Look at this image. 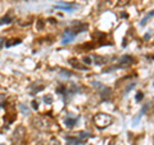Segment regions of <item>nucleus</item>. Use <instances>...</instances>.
Masks as SVG:
<instances>
[{
  "mask_svg": "<svg viewBox=\"0 0 154 145\" xmlns=\"http://www.w3.org/2000/svg\"><path fill=\"white\" fill-rule=\"evenodd\" d=\"M94 123L98 128H105L113 123V117L107 113H98L94 117Z\"/></svg>",
  "mask_w": 154,
  "mask_h": 145,
  "instance_id": "nucleus-1",
  "label": "nucleus"
},
{
  "mask_svg": "<svg viewBox=\"0 0 154 145\" xmlns=\"http://www.w3.org/2000/svg\"><path fill=\"white\" fill-rule=\"evenodd\" d=\"M32 125H33V127H36L37 130H41V131H46V130H49V127H50V123L41 117H33Z\"/></svg>",
  "mask_w": 154,
  "mask_h": 145,
  "instance_id": "nucleus-2",
  "label": "nucleus"
},
{
  "mask_svg": "<svg viewBox=\"0 0 154 145\" xmlns=\"http://www.w3.org/2000/svg\"><path fill=\"white\" fill-rule=\"evenodd\" d=\"M25 134H26V130L23 126H18L14 131V135H13V141L14 143H19L22 141V139L25 137Z\"/></svg>",
  "mask_w": 154,
  "mask_h": 145,
  "instance_id": "nucleus-3",
  "label": "nucleus"
},
{
  "mask_svg": "<svg viewBox=\"0 0 154 145\" xmlns=\"http://www.w3.org/2000/svg\"><path fill=\"white\" fill-rule=\"evenodd\" d=\"M132 58L131 57H128V55H125L122 57V59L119 60V67H128V66H131L132 64Z\"/></svg>",
  "mask_w": 154,
  "mask_h": 145,
  "instance_id": "nucleus-4",
  "label": "nucleus"
},
{
  "mask_svg": "<svg viewBox=\"0 0 154 145\" xmlns=\"http://www.w3.org/2000/svg\"><path fill=\"white\" fill-rule=\"evenodd\" d=\"M16 118H17V113H14V112H9V113H7L5 116H4V119H5V122H8V123L14 122Z\"/></svg>",
  "mask_w": 154,
  "mask_h": 145,
  "instance_id": "nucleus-5",
  "label": "nucleus"
},
{
  "mask_svg": "<svg viewBox=\"0 0 154 145\" xmlns=\"http://www.w3.org/2000/svg\"><path fill=\"white\" fill-rule=\"evenodd\" d=\"M69 63H71V66H73L75 68H77V69H86V67L81 64L80 62L76 59V58H72V59H69Z\"/></svg>",
  "mask_w": 154,
  "mask_h": 145,
  "instance_id": "nucleus-6",
  "label": "nucleus"
},
{
  "mask_svg": "<svg viewBox=\"0 0 154 145\" xmlns=\"http://www.w3.org/2000/svg\"><path fill=\"white\" fill-rule=\"evenodd\" d=\"M57 7H58V8H62V9H63V11H66V12H73V9H75V7L68 5V4H66V3H58Z\"/></svg>",
  "mask_w": 154,
  "mask_h": 145,
  "instance_id": "nucleus-7",
  "label": "nucleus"
},
{
  "mask_svg": "<svg viewBox=\"0 0 154 145\" xmlns=\"http://www.w3.org/2000/svg\"><path fill=\"white\" fill-rule=\"evenodd\" d=\"M76 122H77V119H76L75 117H71V116H68V118L66 119V126L69 127V128H72V127L75 126Z\"/></svg>",
  "mask_w": 154,
  "mask_h": 145,
  "instance_id": "nucleus-8",
  "label": "nucleus"
},
{
  "mask_svg": "<svg viewBox=\"0 0 154 145\" xmlns=\"http://www.w3.org/2000/svg\"><path fill=\"white\" fill-rule=\"evenodd\" d=\"M153 16H154V11H152L150 13H148L146 16L143 18V21L140 22V26H145L146 23H148V21H149V18H150V17H153Z\"/></svg>",
  "mask_w": 154,
  "mask_h": 145,
  "instance_id": "nucleus-9",
  "label": "nucleus"
},
{
  "mask_svg": "<svg viewBox=\"0 0 154 145\" xmlns=\"http://www.w3.org/2000/svg\"><path fill=\"white\" fill-rule=\"evenodd\" d=\"M19 42H21V40L19 39H12V40H9L8 42H5V46H13V45H18Z\"/></svg>",
  "mask_w": 154,
  "mask_h": 145,
  "instance_id": "nucleus-10",
  "label": "nucleus"
},
{
  "mask_svg": "<svg viewBox=\"0 0 154 145\" xmlns=\"http://www.w3.org/2000/svg\"><path fill=\"white\" fill-rule=\"evenodd\" d=\"M73 37H75V36H72V35H67V33H66V36L63 37V40H62V42H63V44H68V42H71L72 40H73Z\"/></svg>",
  "mask_w": 154,
  "mask_h": 145,
  "instance_id": "nucleus-11",
  "label": "nucleus"
},
{
  "mask_svg": "<svg viewBox=\"0 0 154 145\" xmlns=\"http://www.w3.org/2000/svg\"><path fill=\"white\" fill-rule=\"evenodd\" d=\"M11 22H12V18L9 16L3 17L2 19H0V25H4V23H7V25H8V23H11Z\"/></svg>",
  "mask_w": 154,
  "mask_h": 145,
  "instance_id": "nucleus-12",
  "label": "nucleus"
},
{
  "mask_svg": "<svg viewBox=\"0 0 154 145\" xmlns=\"http://www.w3.org/2000/svg\"><path fill=\"white\" fill-rule=\"evenodd\" d=\"M128 3H130V0H118L117 7H119V8H123V7H126Z\"/></svg>",
  "mask_w": 154,
  "mask_h": 145,
  "instance_id": "nucleus-13",
  "label": "nucleus"
},
{
  "mask_svg": "<svg viewBox=\"0 0 154 145\" xmlns=\"http://www.w3.org/2000/svg\"><path fill=\"white\" fill-rule=\"evenodd\" d=\"M77 137H79L80 140H85L86 137H88V134H86V132H82V131H81V132H77L76 139H77Z\"/></svg>",
  "mask_w": 154,
  "mask_h": 145,
  "instance_id": "nucleus-14",
  "label": "nucleus"
},
{
  "mask_svg": "<svg viewBox=\"0 0 154 145\" xmlns=\"http://www.w3.org/2000/svg\"><path fill=\"white\" fill-rule=\"evenodd\" d=\"M18 108H19V110H21V112H22L23 114H28V108H27V107H25L23 104H19V105H18Z\"/></svg>",
  "mask_w": 154,
  "mask_h": 145,
  "instance_id": "nucleus-15",
  "label": "nucleus"
},
{
  "mask_svg": "<svg viewBox=\"0 0 154 145\" xmlns=\"http://www.w3.org/2000/svg\"><path fill=\"white\" fill-rule=\"evenodd\" d=\"M48 145H60V141H59L58 139H55V137H51Z\"/></svg>",
  "mask_w": 154,
  "mask_h": 145,
  "instance_id": "nucleus-16",
  "label": "nucleus"
},
{
  "mask_svg": "<svg viewBox=\"0 0 154 145\" xmlns=\"http://www.w3.org/2000/svg\"><path fill=\"white\" fill-rule=\"evenodd\" d=\"M44 100H45V103H48V104H51V101H53L51 95H45V96H44Z\"/></svg>",
  "mask_w": 154,
  "mask_h": 145,
  "instance_id": "nucleus-17",
  "label": "nucleus"
},
{
  "mask_svg": "<svg viewBox=\"0 0 154 145\" xmlns=\"http://www.w3.org/2000/svg\"><path fill=\"white\" fill-rule=\"evenodd\" d=\"M84 63H85V64H88V66H90V64H91V58L85 57V58H84Z\"/></svg>",
  "mask_w": 154,
  "mask_h": 145,
  "instance_id": "nucleus-18",
  "label": "nucleus"
},
{
  "mask_svg": "<svg viewBox=\"0 0 154 145\" xmlns=\"http://www.w3.org/2000/svg\"><path fill=\"white\" fill-rule=\"evenodd\" d=\"M42 26H44V23H42L41 19H40V21H37V28H38V30H41Z\"/></svg>",
  "mask_w": 154,
  "mask_h": 145,
  "instance_id": "nucleus-19",
  "label": "nucleus"
},
{
  "mask_svg": "<svg viewBox=\"0 0 154 145\" xmlns=\"http://www.w3.org/2000/svg\"><path fill=\"white\" fill-rule=\"evenodd\" d=\"M32 107L35 108V109H37V108H38V103H37L36 100H33V101H32Z\"/></svg>",
  "mask_w": 154,
  "mask_h": 145,
  "instance_id": "nucleus-20",
  "label": "nucleus"
},
{
  "mask_svg": "<svg viewBox=\"0 0 154 145\" xmlns=\"http://www.w3.org/2000/svg\"><path fill=\"white\" fill-rule=\"evenodd\" d=\"M143 99V93H139V94H136V100L139 101V100H141Z\"/></svg>",
  "mask_w": 154,
  "mask_h": 145,
  "instance_id": "nucleus-21",
  "label": "nucleus"
},
{
  "mask_svg": "<svg viewBox=\"0 0 154 145\" xmlns=\"http://www.w3.org/2000/svg\"><path fill=\"white\" fill-rule=\"evenodd\" d=\"M3 45H4V39H3V37H0V49L3 48Z\"/></svg>",
  "mask_w": 154,
  "mask_h": 145,
  "instance_id": "nucleus-22",
  "label": "nucleus"
},
{
  "mask_svg": "<svg viewBox=\"0 0 154 145\" xmlns=\"http://www.w3.org/2000/svg\"><path fill=\"white\" fill-rule=\"evenodd\" d=\"M36 145H46V143H45V141H38Z\"/></svg>",
  "mask_w": 154,
  "mask_h": 145,
  "instance_id": "nucleus-23",
  "label": "nucleus"
},
{
  "mask_svg": "<svg viewBox=\"0 0 154 145\" xmlns=\"http://www.w3.org/2000/svg\"><path fill=\"white\" fill-rule=\"evenodd\" d=\"M0 145H5V144H0Z\"/></svg>",
  "mask_w": 154,
  "mask_h": 145,
  "instance_id": "nucleus-24",
  "label": "nucleus"
}]
</instances>
